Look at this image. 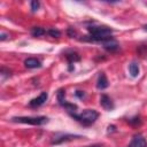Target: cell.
<instances>
[{
    "instance_id": "cell-1",
    "label": "cell",
    "mask_w": 147,
    "mask_h": 147,
    "mask_svg": "<svg viewBox=\"0 0 147 147\" xmlns=\"http://www.w3.org/2000/svg\"><path fill=\"white\" fill-rule=\"evenodd\" d=\"M90 40L94 41H105L111 38L113 30L106 26H90Z\"/></svg>"
},
{
    "instance_id": "cell-2",
    "label": "cell",
    "mask_w": 147,
    "mask_h": 147,
    "mask_svg": "<svg viewBox=\"0 0 147 147\" xmlns=\"http://www.w3.org/2000/svg\"><path fill=\"white\" fill-rule=\"evenodd\" d=\"M74 118H76L78 122L83 123L84 125H91L93 124L96 118L99 117V113L94 109H86L80 114H71Z\"/></svg>"
},
{
    "instance_id": "cell-3",
    "label": "cell",
    "mask_w": 147,
    "mask_h": 147,
    "mask_svg": "<svg viewBox=\"0 0 147 147\" xmlns=\"http://www.w3.org/2000/svg\"><path fill=\"white\" fill-rule=\"evenodd\" d=\"M13 121L14 122H18V123L32 124V125H41V124L47 123L48 118L44 117V116H39V117H14Z\"/></svg>"
},
{
    "instance_id": "cell-4",
    "label": "cell",
    "mask_w": 147,
    "mask_h": 147,
    "mask_svg": "<svg viewBox=\"0 0 147 147\" xmlns=\"http://www.w3.org/2000/svg\"><path fill=\"white\" fill-rule=\"evenodd\" d=\"M129 147H147L146 139L141 134H137V136H134L132 138Z\"/></svg>"
},
{
    "instance_id": "cell-5",
    "label": "cell",
    "mask_w": 147,
    "mask_h": 147,
    "mask_svg": "<svg viewBox=\"0 0 147 147\" xmlns=\"http://www.w3.org/2000/svg\"><path fill=\"white\" fill-rule=\"evenodd\" d=\"M47 93L46 92H42L39 96H37V98H34V99H32L31 101H30V106L31 107H39V106H41L46 100H47Z\"/></svg>"
},
{
    "instance_id": "cell-6",
    "label": "cell",
    "mask_w": 147,
    "mask_h": 147,
    "mask_svg": "<svg viewBox=\"0 0 147 147\" xmlns=\"http://www.w3.org/2000/svg\"><path fill=\"white\" fill-rule=\"evenodd\" d=\"M100 105H101L105 109H107V110H110V109L114 108V103H113L111 99H110L108 95H106V94L101 95V98H100Z\"/></svg>"
},
{
    "instance_id": "cell-7",
    "label": "cell",
    "mask_w": 147,
    "mask_h": 147,
    "mask_svg": "<svg viewBox=\"0 0 147 147\" xmlns=\"http://www.w3.org/2000/svg\"><path fill=\"white\" fill-rule=\"evenodd\" d=\"M102 45H103V47H105L107 51H110V52L116 51V49L118 48V44H117V41L114 40V39H111V38L108 39V40L102 41Z\"/></svg>"
},
{
    "instance_id": "cell-8",
    "label": "cell",
    "mask_w": 147,
    "mask_h": 147,
    "mask_svg": "<svg viewBox=\"0 0 147 147\" xmlns=\"http://www.w3.org/2000/svg\"><path fill=\"white\" fill-rule=\"evenodd\" d=\"M24 64H25V67L29 68V69H34V68L41 67L40 61L37 60V59H34V57H29V59H26V60L24 61Z\"/></svg>"
},
{
    "instance_id": "cell-9",
    "label": "cell",
    "mask_w": 147,
    "mask_h": 147,
    "mask_svg": "<svg viewBox=\"0 0 147 147\" xmlns=\"http://www.w3.org/2000/svg\"><path fill=\"white\" fill-rule=\"evenodd\" d=\"M107 86H108V79H107L106 75L103 72H101L100 76H99V78H98V82H96V87L100 88V90H103Z\"/></svg>"
},
{
    "instance_id": "cell-10",
    "label": "cell",
    "mask_w": 147,
    "mask_h": 147,
    "mask_svg": "<svg viewBox=\"0 0 147 147\" xmlns=\"http://www.w3.org/2000/svg\"><path fill=\"white\" fill-rule=\"evenodd\" d=\"M129 71H130V75L132 77H137L139 75V65L134 62H132L130 65H129Z\"/></svg>"
},
{
    "instance_id": "cell-11",
    "label": "cell",
    "mask_w": 147,
    "mask_h": 147,
    "mask_svg": "<svg viewBox=\"0 0 147 147\" xmlns=\"http://www.w3.org/2000/svg\"><path fill=\"white\" fill-rule=\"evenodd\" d=\"M77 136H72V134H65V136H62L61 138H56L53 140V144H60V142H63V141H67V140H71V139H75Z\"/></svg>"
},
{
    "instance_id": "cell-12",
    "label": "cell",
    "mask_w": 147,
    "mask_h": 147,
    "mask_svg": "<svg viewBox=\"0 0 147 147\" xmlns=\"http://www.w3.org/2000/svg\"><path fill=\"white\" fill-rule=\"evenodd\" d=\"M45 32H46V31H45L42 28H39V26H36V28H33V29L31 30V33H32L33 37H40V36H42Z\"/></svg>"
},
{
    "instance_id": "cell-13",
    "label": "cell",
    "mask_w": 147,
    "mask_h": 147,
    "mask_svg": "<svg viewBox=\"0 0 147 147\" xmlns=\"http://www.w3.org/2000/svg\"><path fill=\"white\" fill-rule=\"evenodd\" d=\"M67 59L70 61V63L71 62H75V61H79V55L77 54V53H70V54H68L67 55Z\"/></svg>"
},
{
    "instance_id": "cell-14",
    "label": "cell",
    "mask_w": 147,
    "mask_h": 147,
    "mask_svg": "<svg viewBox=\"0 0 147 147\" xmlns=\"http://www.w3.org/2000/svg\"><path fill=\"white\" fill-rule=\"evenodd\" d=\"M57 98H59V102H60L62 106H64V105H65V100H64V90H60V91L57 92Z\"/></svg>"
},
{
    "instance_id": "cell-15",
    "label": "cell",
    "mask_w": 147,
    "mask_h": 147,
    "mask_svg": "<svg viewBox=\"0 0 147 147\" xmlns=\"http://www.w3.org/2000/svg\"><path fill=\"white\" fill-rule=\"evenodd\" d=\"M47 33H48L49 36L54 37V38H57V37L61 36V32H60L59 30H55V29H49V30L47 31Z\"/></svg>"
},
{
    "instance_id": "cell-16",
    "label": "cell",
    "mask_w": 147,
    "mask_h": 147,
    "mask_svg": "<svg viewBox=\"0 0 147 147\" xmlns=\"http://www.w3.org/2000/svg\"><path fill=\"white\" fill-rule=\"evenodd\" d=\"M39 8V2L38 1H31V9L33 11H36Z\"/></svg>"
},
{
    "instance_id": "cell-17",
    "label": "cell",
    "mask_w": 147,
    "mask_h": 147,
    "mask_svg": "<svg viewBox=\"0 0 147 147\" xmlns=\"http://www.w3.org/2000/svg\"><path fill=\"white\" fill-rule=\"evenodd\" d=\"M90 147H102V146H100V145H93V146H90Z\"/></svg>"
},
{
    "instance_id": "cell-18",
    "label": "cell",
    "mask_w": 147,
    "mask_h": 147,
    "mask_svg": "<svg viewBox=\"0 0 147 147\" xmlns=\"http://www.w3.org/2000/svg\"><path fill=\"white\" fill-rule=\"evenodd\" d=\"M144 29H145V30H146V31H147V24H146V25H145V26H144Z\"/></svg>"
}]
</instances>
